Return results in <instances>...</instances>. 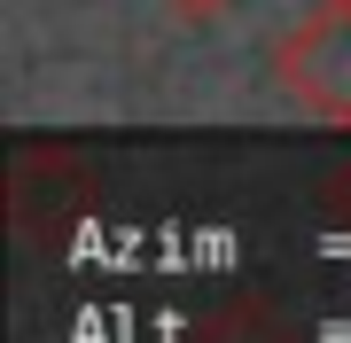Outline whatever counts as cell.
Here are the masks:
<instances>
[{"mask_svg":"<svg viewBox=\"0 0 351 343\" xmlns=\"http://www.w3.org/2000/svg\"><path fill=\"white\" fill-rule=\"evenodd\" d=\"M164 8H180V16H219L226 0H164Z\"/></svg>","mask_w":351,"mask_h":343,"instance_id":"obj_2","label":"cell"},{"mask_svg":"<svg viewBox=\"0 0 351 343\" xmlns=\"http://www.w3.org/2000/svg\"><path fill=\"white\" fill-rule=\"evenodd\" d=\"M265 71H274V86L304 117L351 125V0H313V8L274 39Z\"/></svg>","mask_w":351,"mask_h":343,"instance_id":"obj_1","label":"cell"}]
</instances>
